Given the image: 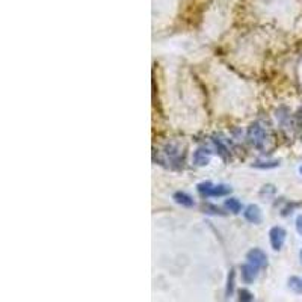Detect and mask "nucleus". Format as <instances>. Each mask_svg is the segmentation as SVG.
<instances>
[{
    "label": "nucleus",
    "instance_id": "2",
    "mask_svg": "<svg viewBox=\"0 0 302 302\" xmlns=\"http://www.w3.org/2000/svg\"><path fill=\"white\" fill-rule=\"evenodd\" d=\"M265 139H266V132H265V129L258 123H254V124L249 126V129H248V140L252 145L260 147L265 142Z\"/></svg>",
    "mask_w": 302,
    "mask_h": 302
},
{
    "label": "nucleus",
    "instance_id": "4",
    "mask_svg": "<svg viewBox=\"0 0 302 302\" xmlns=\"http://www.w3.org/2000/svg\"><path fill=\"white\" fill-rule=\"evenodd\" d=\"M247 260L249 263L258 266V268H263L266 265V261H268V257H266V254L261 249L254 248V249H251L247 254Z\"/></svg>",
    "mask_w": 302,
    "mask_h": 302
},
{
    "label": "nucleus",
    "instance_id": "9",
    "mask_svg": "<svg viewBox=\"0 0 302 302\" xmlns=\"http://www.w3.org/2000/svg\"><path fill=\"white\" fill-rule=\"evenodd\" d=\"M225 207L231 212V213H239L242 210V203L236 198H230L225 201Z\"/></svg>",
    "mask_w": 302,
    "mask_h": 302
},
{
    "label": "nucleus",
    "instance_id": "8",
    "mask_svg": "<svg viewBox=\"0 0 302 302\" xmlns=\"http://www.w3.org/2000/svg\"><path fill=\"white\" fill-rule=\"evenodd\" d=\"M174 201L177 204H182L185 207H192L195 204V201L192 199V196H189L188 193L185 192H175L174 193Z\"/></svg>",
    "mask_w": 302,
    "mask_h": 302
},
{
    "label": "nucleus",
    "instance_id": "3",
    "mask_svg": "<svg viewBox=\"0 0 302 302\" xmlns=\"http://www.w3.org/2000/svg\"><path fill=\"white\" fill-rule=\"evenodd\" d=\"M269 239H271V245L274 249H281L283 245H284V240H286V231L284 228L281 227H272L271 231H269Z\"/></svg>",
    "mask_w": 302,
    "mask_h": 302
},
{
    "label": "nucleus",
    "instance_id": "13",
    "mask_svg": "<svg viewBox=\"0 0 302 302\" xmlns=\"http://www.w3.org/2000/svg\"><path fill=\"white\" fill-rule=\"evenodd\" d=\"M255 168H275L278 166V162H269V164H254Z\"/></svg>",
    "mask_w": 302,
    "mask_h": 302
},
{
    "label": "nucleus",
    "instance_id": "10",
    "mask_svg": "<svg viewBox=\"0 0 302 302\" xmlns=\"http://www.w3.org/2000/svg\"><path fill=\"white\" fill-rule=\"evenodd\" d=\"M289 286H290V289H292L293 292H296V293L302 295V281L299 279V278H296V276L290 278V281H289Z\"/></svg>",
    "mask_w": 302,
    "mask_h": 302
},
{
    "label": "nucleus",
    "instance_id": "14",
    "mask_svg": "<svg viewBox=\"0 0 302 302\" xmlns=\"http://www.w3.org/2000/svg\"><path fill=\"white\" fill-rule=\"evenodd\" d=\"M296 230H298V233L302 236V215L298 216V219H296Z\"/></svg>",
    "mask_w": 302,
    "mask_h": 302
},
{
    "label": "nucleus",
    "instance_id": "16",
    "mask_svg": "<svg viewBox=\"0 0 302 302\" xmlns=\"http://www.w3.org/2000/svg\"><path fill=\"white\" fill-rule=\"evenodd\" d=\"M301 258H302V251H301Z\"/></svg>",
    "mask_w": 302,
    "mask_h": 302
},
{
    "label": "nucleus",
    "instance_id": "7",
    "mask_svg": "<svg viewBox=\"0 0 302 302\" xmlns=\"http://www.w3.org/2000/svg\"><path fill=\"white\" fill-rule=\"evenodd\" d=\"M193 162L199 166L207 165L210 162V151L207 148H198L193 153Z\"/></svg>",
    "mask_w": 302,
    "mask_h": 302
},
{
    "label": "nucleus",
    "instance_id": "15",
    "mask_svg": "<svg viewBox=\"0 0 302 302\" xmlns=\"http://www.w3.org/2000/svg\"><path fill=\"white\" fill-rule=\"evenodd\" d=\"M299 171H301V174H302V166H301V169H299Z\"/></svg>",
    "mask_w": 302,
    "mask_h": 302
},
{
    "label": "nucleus",
    "instance_id": "11",
    "mask_svg": "<svg viewBox=\"0 0 302 302\" xmlns=\"http://www.w3.org/2000/svg\"><path fill=\"white\" fill-rule=\"evenodd\" d=\"M234 271H231V274H230V278H228V287H227V295L230 296L231 293H233V286H234Z\"/></svg>",
    "mask_w": 302,
    "mask_h": 302
},
{
    "label": "nucleus",
    "instance_id": "6",
    "mask_svg": "<svg viewBox=\"0 0 302 302\" xmlns=\"http://www.w3.org/2000/svg\"><path fill=\"white\" fill-rule=\"evenodd\" d=\"M244 216H245V219L252 222V224H260L261 222V210H260L258 206L251 204V206H248L247 209H245Z\"/></svg>",
    "mask_w": 302,
    "mask_h": 302
},
{
    "label": "nucleus",
    "instance_id": "5",
    "mask_svg": "<svg viewBox=\"0 0 302 302\" xmlns=\"http://www.w3.org/2000/svg\"><path fill=\"white\" fill-rule=\"evenodd\" d=\"M258 266H255V265H252V263H245L244 266H242V279L245 281V283H252L257 276H258Z\"/></svg>",
    "mask_w": 302,
    "mask_h": 302
},
{
    "label": "nucleus",
    "instance_id": "1",
    "mask_svg": "<svg viewBox=\"0 0 302 302\" xmlns=\"http://www.w3.org/2000/svg\"><path fill=\"white\" fill-rule=\"evenodd\" d=\"M198 192L201 193L203 196H225L231 192V188L227 185H213L210 182H204L199 183L196 186Z\"/></svg>",
    "mask_w": 302,
    "mask_h": 302
},
{
    "label": "nucleus",
    "instance_id": "12",
    "mask_svg": "<svg viewBox=\"0 0 302 302\" xmlns=\"http://www.w3.org/2000/svg\"><path fill=\"white\" fill-rule=\"evenodd\" d=\"M239 295H240V301H252V299H254V296H252L248 290H245V289H242V290L239 292Z\"/></svg>",
    "mask_w": 302,
    "mask_h": 302
}]
</instances>
